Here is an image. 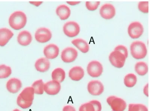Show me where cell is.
<instances>
[{
  "label": "cell",
  "instance_id": "27",
  "mask_svg": "<svg viewBox=\"0 0 150 111\" xmlns=\"http://www.w3.org/2000/svg\"><path fill=\"white\" fill-rule=\"evenodd\" d=\"M128 111H148V108L142 104H129Z\"/></svg>",
  "mask_w": 150,
  "mask_h": 111
},
{
  "label": "cell",
  "instance_id": "17",
  "mask_svg": "<svg viewBox=\"0 0 150 111\" xmlns=\"http://www.w3.org/2000/svg\"><path fill=\"white\" fill-rule=\"evenodd\" d=\"M13 35L14 33L10 29L6 28H0V46H5Z\"/></svg>",
  "mask_w": 150,
  "mask_h": 111
},
{
  "label": "cell",
  "instance_id": "32",
  "mask_svg": "<svg viewBox=\"0 0 150 111\" xmlns=\"http://www.w3.org/2000/svg\"><path fill=\"white\" fill-rule=\"evenodd\" d=\"M89 103L93 105L95 111H101L102 105L100 101L97 100H93L90 101Z\"/></svg>",
  "mask_w": 150,
  "mask_h": 111
},
{
  "label": "cell",
  "instance_id": "1",
  "mask_svg": "<svg viewBox=\"0 0 150 111\" xmlns=\"http://www.w3.org/2000/svg\"><path fill=\"white\" fill-rule=\"evenodd\" d=\"M34 94V90L32 86L25 88L17 98V105L23 109L30 107L33 103Z\"/></svg>",
  "mask_w": 150,
  "mask_h": 111
},
{
  "label": "cell",
  "instance_id": "4",
  "mask_svg": "<svg viewBox=\"0 0 150 111\" xmlns=\"http://www.w3.org/2000/svg\"><path fill=\"white\" fill-rule=\"evenodd\" d=\"M107 102L113 111H124L127 107L126 102L122 99L116 96L108 97Z\"/></svg>",
  "mask_w": 150,
  "mask_h": 111
},
{
  "label": "cell",
  "instance_id": "5",
  "mask_svg": "<svg viewBox=\"0 0 150 111\" xmlns=\"http://www.w3.org/2000/svg\"><path fill=\"white\" fill-rule=\"evenodd\" d=\"M63 29L64 34L71 38L77 36L80 33V30L79 25L74 21H69L66 23Z\"/></svg>",
  "mask_w": 150,
  "mask_h": 111
},
{
  "label": "cell",
  "instance_id": "10",
  "mask_svg": "<svg viewBox=\"0 0 150 111\" xmlns=\"http://www.w3.org/2000/svg\"><path fill=\"white\" fill-rule=\"evenodd\" d=\"M77 56L78 52L76 49L73 47H68L62 50L61 58L64 62L69 63L74 61Z\"/></svg>",
  "mask_w": 150,
  "mask_h": 111
},
{
  "label": "cell",
  "instance_id": "25",
  "mask_svg": "<svg viewBox=\"0 0 150 111\" xmlns=\"http://www.w3.org/2000/svg\"><path fill=\"white\" fill-rule=\"evenodd\" d=\"M45 83L42 80L36 81L33 83L32 87L34 90L35 94L42 95L44 93Z\"/></svg>",
  "mask_w": 150,
  "mask_h": 111
},
{
  "label": "cell",
  "instance_id": "7",
  "mask_svg": "<svg viewBox=\"0 0 150 111\" xmlns=\"http://www.w3.org/2000/svg\"><path fill=\"white\" fill-rule=\"evenodd\" d=\"M87 72L92 77H98L101 75L103 72V66L99 61H93L88 64L87 67Z\"/></svg>",
  "mask_w": 150,
  "mask_h": 111
},
{
  "label": "cell",
  "instance_id": "14",
  "mask_svg": "<svg viewBox=\"0 0 150 111\" xmlns=\"http://www.w3.org/2000/svg\"><path fill=\"white\" fill-rule=\"evenodd\" d=\"M59 49L57 45L54 44L48 45L44 48L43 53L47 59H53L58 57Z\"/></svg>",
  "mask_w": 150,
  "mask_h": 111
},
{
  "label": "cell",
  "instance_id": "18",
  "mask_svg": "<svg viewBox=\"0 0 150 111\" xmlns=\"http://www.w3.org/2000/svg\"><path fill=\"white\" fill-rule=\"evenodd\" d=\"M50 66V62L45 57L38 59L35 64L36 70L41 73H44L49 70Z\"/></svg>",
  "mask_w": 150,
  "mask_h": 111
},
{
  "label": "cell",
  "instance_id": "9",
  "mask_svg": "<svg viewBox=\"0 0 150 111\" xmlns=\"http://www.w3.org/2000/svg\"><path fill=\"white\" fill-rule=\"evenodd\" d=\"M52 33L47 28H40L37 29L35 34L36 41L39 42L45 43L50 40L52 37Z\"/></svg>",
  "mask_w": 150,
  "mask_h": 111
},
{
  "label": "cell",
  "instance_id": "29",
  "mask_svg": "<svg viewBox=\"0 0 150 111\" xmlns=\"http://www.w3.org/2000/svg\"><path fill=\"white\" fill-rule=\"evenodd\" d=\"M138 8L140 11L144 13H148L149 12V2H140L138 4Z\"/></svg>",
  "mask_w": 150,
  "mask_h": 111
},
{
  "label": "cell",
  "instance_id": "33",
  "mask_svg": "<svg viewBox=\"0 0 150 111\" xmlns=\"http://www.w3.org/2000/svg\"><path fill=\"white\" fill-rule=\"evenodd\" d=\"M62 111H76V110L74 107L68 105L64 106Z\"/></svg>",
  "mask_w": 150,
  "mask_h": 111
},
{
  "label": "cell",
  "instance_id": "16",
  "mask_svg": "<svg viewBox=\"0 0 150 111\" xmlns=\"http://www.w3.org/2000/svg\"><path fill=\"white\" fill-rule=\"evenodd\" d=\"M17 40L19 45L26 46L29 45L33 40L31 33L27 30L21 31L18 34Z\"/></svg>",
  "mask_w": 150,
  "mask_h": 111
},
{
  "label": "cell",
  "instance_id": "6",
  "mask_svg": "<svg viewBox=\"0 0 150 111\" xmlns=\"http://www.w3.org/2000/svg\"><path fill=\"white\" fill-rule=\"evenodd\" d=\"M128 33L130 37L133 39L139 38L143 34L144 28L141 23L139 21L131 23L128 26Z\"/></svg>",
  "mask_w": 150,
  "mask_h": 111
},
{
  "label": "cell",
  "instance_id": "2",
  "mask_svg": "<svg viewBox=\"0 0 150 111\" xmlns=\"http://www.w3.org/2000/svg\"><path fill=\"white\" fill-rule=\"evenodd\" d=\"M27 18L24 12L20 11L13 12L9 18V24L11 27L15 30H20L26 25Z\"/></svg>",
  "mask_w": 150,
  "mask_h": 111
},
{
  "label": "cell",
  "instance_id": "37",
  "mask_svg": "<svg viewBox=\"0 0 150 111\" xmlns=\"http://www.w3.org/2000/svg\"><path fill=\"white\" fill-rule=\"evenodd\" d=\"M13 111H21V110H19L18 109H15Z\"/></svg>",
  "mask_w": 150,
  "mask_h": 111
},
{
  "label": "cell",
  "instance_id": "30",
  "mask_svg": "<svg viewBox=\"0 0 150 111\" xmlns=\"http://www.w3.org/2000/svg\"><path fill=\"white\" fill-rule=\"evenodd\" d=\"M79 111H95L93 105L91 103H87L81 105Z\"/></svg>",
  "mask_w": 150,
  "mask_h": 111
},
{
  "label": "cell",
  "instance_id": "8",
  "mask_svg": "<svg viewBox=\"0 0 150 111\" xmlns=\"http://www.w3.org/2000/svg\"><path fill=\"white\" fill-rule=\"evenodd\" d=\"M126 57L118 51H114L110 54L109 59L113 66L117 68H121L124 66L126 61Z\"/></svg>",
  "mask_w": 150,
  "mask_h": 111
},
{
  "label": "cell",
  "instance_id": "35",
  "mask_svg": "<svg viewBox=\"0 0 150 111\" xmlns=\"http://www.w3.org/2000/svg\"><path fill=\"white\" fill-rule=\"evenodd\" d=\"M31 4L36 6H39L42 4V2H30Z\"/></svg>",
  "mask_w": 150,
  "mask_h": 111
},
{
  "label": "cell",
  "instance_id": "22",
  "mask_svg": "<svg viewBox=\"0 0 150 111\" xmlns=\"http://www.w3.org/2000/svg\"><path fill=\"white\" fill-rule=\"evenodd\" d=\"M66 74L65 71L61 68L55 69L52 73V80L59 83L62 82L65 78Z\"/></svg>",
  "mask_w": 150,
  "mask_h": 111
},
{
  "label": "cell",
  "instance_id": "20",
  "mask_svg": "<svg viewBox=\"0 0 150 111\" xmlns=\"http://www.w3.org/2000/svg\"><path fill=\"white\" fill-rule=\"evenodd\" d=\"M56 14L61 20L67 19L70 16L71 10L70 8L65 5H59L56 10Z\"/></svg>",
  "mask_w": 150,
  "mask_h": 111
},
{
  "label": "cell",
  "instance_id": "15",
  "mask_svg": "<svg viewBox=\"0 0 150 111\" xmlns=\"http://www.w3.org/2000/svg\"><path fill=\"white\" fill-rule=\"evenodd\" d=\"M22 83L18 78H12L6 83V88L11 93H16L18 92L22 87Z\"/></svg>",
  "mask_w": 150,
  "mask_h": 111
},
{
  "label": "cell",
  "instance_id": "12",
  "mask_svg": "<svg viewBox=\"0 0 150 111\" xmlns=\"http://www.w3.org/2000/svg\"><path fill=\"white\" fill-rule=\"evenodd\" d=\"M100 14L104 19H112L116 14V10L114 6L110 4H104L100 8Z\"/></svg>",
  "mask_w": 150,
  "mask_h": 111
},
{
  "label": "cell",
  "instance_id": "26",
  "mask_svg": "<svg viewBox=\"0 0 150 111\" xmlns=\"http://www.w3.org/2000/svg\"><path fill=\"white\" fill-rule=\"evenodd\" d=\"M12 73L11 68L4 64L0 65V79L8 77Z\"/></svg>",
  "mask_w": 150,
  "mask_h": 111
},
{
  "label": "cell",
  "instance_id": "21",
  "mask_svg": "<svg viewBox=\"0 0 150 111\" xmlns=\"http://www.w3.org/2000/svg\"><path fill=\"white\" fill-rule=\"evenodd\" d=\"M72 44L77 48L82 53H86L89 51V46L86 41L82 39L78 38L71 41Z\"/></svg>",
  "mask_w": 150,
  "mask_h": 111
},
{
  "label": "cell",
  "instance_id": "24",
  "mask_svg": "<svg viewBox=\"0 0 150 111\" xmlns=\"http://www.w3.org/2000/svg\"><path fill=\"white\" fill-rule=\"evenodd\" d=\"M137 81V77L136 75L134 74H128L125 76L124 78L125 85L128 88L133 87L136 85Z\"/></svg>",
  "mask_w": 150,
  "mask_h": 111
},
{
  "label": "cell",
  "instance_id": "28",
  "mask_svg": "<svg viewBox=\"0 0 150 111\" xmlns=\"http://www.w3.org/2000/svg\"><path fill=\"white\" fill-rule=\"evenodd\" d=\"M100 3V2H96V1L86 2V6L88 10L93 11H94L97 9Z\"/></svg>",
  "mask_w": 150,
  "mask_h": 111
},
{
  "label": "cell",
  "instance_id": "11",
  "mask_svg": "<svg viewBox=\"0 0 150 111\" xmlns=\"http://www.w3.org/2000/svg\"><path fill=\"white\" fill-rule=\"evenodd\" d=\"M88 90L90 94L92 95H100L104 92V85L101 81H92L88 83Z\"/></svg>",
  "mask_w": 150,
  "mask_h": 111
},
{
  "label": "cell",
  "instance_id": "19",
  "mask_svg": "<svg viewBox=\"0 0 150 111\" xmlns=\"http://www.w3.org/2000/svg\"><path fill=\"white\" fill-rule=\"evenodd\" d=\"M84 75L83 69L80 66H75L70 69L69 72V76L72 80L75 81H80Z\"/></svg>",
  "mask_w": 150,
  "mask_h": 111
},
{
  "label": "cell",
  "instance_id": "23",
  "mask_svg": "<svg viewBox=\"0 0 150 111\" xmlns=\"http://www.w3.org/2000/svg\"><path fill=\"white\" fill-rule=\"evenodd\" d=\"M135 71L139 75H145L148 71V67L147 64L143 62H137L135 65Z\"/></svg>",
  "mask_w": 150,
  "mask_h": 111
},
{
  "label": "cell",
  "instance_id": "31",
  "mask_svg": "<svg viewBox=\"0 0 150 111\" xmlns=\"http://www.w3.org/2000/svg\"><path fill=\"white\" fill-rule=\"evenodd\" d=\"M114 51H118L124 54L127 58L128 57V51L127 48L123 45H119L115 48Z\"/></svg>",
  "mask_w": 150,
  "mask_h": 111
},
{
  "label": "cell",
  "instance_id": "36",
  "mask_svg": "<svg viewBox=\"0 0 150 111\" xmlns=\"http://www.w3.org/2000/svg\"><path fill=\"white\" fill-rule=\"evenodd\" d=\"M80 2H67L68 4L71 5H75L80 3Z\"/></svg>",
  "mask_w": 150,
  "mask_h": 111
},
{
  "label": "cell",
  "instance_id": "3",
  "mask_svg": "<svg viewBox=\"0 0 150 111\" xmlns=\"http://www.w3.org/2000/svg\"><path fill=\"white\" fill-rule=\"evenodd\" d=\"M130 50L131 55L137 59H142L147 54V49L145 44L141 41H134L131 44Z\"/></svg>",
  "mask_w": 150,
  "mask_h": 111
},
{
  "label": "cell",
  "instance_id": "34",
  "mask_svg": "<svg viewBox=\"0 0 150 111\" xmlns=\"http://www.w3.org/2000/svg\"><path fill=\"white\" fill-rule=\"evenodd\" d=\"M144 93L147 97H148V84H147L144 88Z\"/></svg>",
  "mask_w": 150,
  "mask_h": 111
},
{
  "label": "cell",
  "instance_id": "13",
  "mask_svg": "<svg viewBox=\"0 0 150 111\" xmlns=\"http://www.w3.org/2000/svg\"><path fill=\"white\" fill-rule=\"evenodd\" d=\"M61 89V85L60 83L53 80L48 81L44 85V91L47 94L51 95L58 94Z\"/></svg>",
  "mask_w": 150,
  "mask_h": 111
}]
</instances>
